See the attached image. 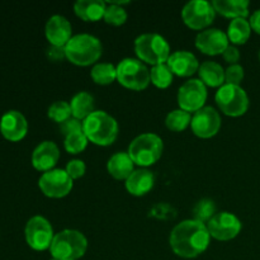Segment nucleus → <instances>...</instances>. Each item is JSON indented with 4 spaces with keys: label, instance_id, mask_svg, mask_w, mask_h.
<instances>
[{
    "label": "nucleus",
    "instance_id": "nucleus-30",
    "mask_svg": "<svg viewBox=\"0 0 260 260\" xmlns=\"http://www.w3.org/2000/svg\"><path fill=\"white\" fill-rule=\"evenodd\" d=\"M193 213H194V218L193 220L200 221V222L205 223L208 222L213 216L216 215V206L215 202L207 198L201 200L197 205L193 208Z\"/></svg>",
    "mask_w": 260,
    "mask_h": 260
},
{
    "label": "nucleus",
    "instance_id": "nucleus-37",
    "mask_svg": "<svg viewBox=\"0 0 260 260\" xmlns=\"http://www.w3.org/2000/svg\"><path fill=\"white\" fill-rule=\"evenodd\" d=\"M222 55L226 62L231 63V65H235V63H238V61L240 60V52H239L238 48L233 45H229Z\"/></svg>",
    "mask_w": 260,
    "mask_h": 260
},
{
    "label": "nucleus",
    "instance_id": "nucleus-1",
    "mask_svg": "<svg viewBox=\"0 0 260 260\" xmlns=\"http://www.w3.org/2000/svg\"><path fill=\"white\" fill-rule=\"evenodd\" d=\"M211 235L205 223L196 220H185L178 223L170 234V246L182 258H196L210 245Z\"/></svg>",
    "mask_w": 260,
    "mask_h": 260
},
{
    "label": "nucleus",
    "instance_id": "nucleus-25",
    "mask_svg": "<svg viewBox=\"0 0 260 260\" xmlns=\"http://www.w3.org/2000/svg\"><path fill=\"white\" fill-rule=\"evenodd\" d=\"M73 117L76 119H85L94 112V98L86 91H80L75 94L70 102Z\"/></svg>",
    "mask_w": 260,
    "mask_h": 260
},
{
    "label": "nucleus",
    "instance_id": "nucleus-15",
    "mask_svg": "<svg viewBox=\"0 0 260 260\" xmlns=\"http://www.w3.org/2000/svg\"><path fill=\"white\" fill-rule=\"evenodd\" d=\"M228 46V33L218 28H208L196 37V47L206 55H220L225 52Z\"/></svg>",
    "mask_w": 260,
    "mask_h": 260
},
{
    "label": "nucleus",
    "instance_id": "nucleus-5",
    "mask_svg": "<svg viewBox=\"0 0 260 260\" xmlns=\"http://www.w3.org/2000/svg\"><path fill=\"white\" fill-rule=\"evenodd\" d=\"M135 51L141 61L151 65L165 63L170 56L168 41L157 33H145L135 41Z\"/></svg>",
    "mask_w": 260,
    "mask_h": 260
},
{
    "label": "nucleus",
    "instance_id": "nucleus-39",
    "mask_svg": "<svg viewBox=\"0 0 260 260\" xmlns=\"http://www.w3.org/2000/svg\"><path fill=\"white\" fill-rule=\"evenodd\" d=\"M249 23H250L251 25V29L255 30L256 33H259L260 35V9L255 10V12L251 14Z\"/></svg>",
    "mask_w": 260,
    "mask_h": 260
},
{
    "label": "nucleus",
    "instance_id": "nucleus-18",
    "mask_svg": "<svg viewBox=\"0 0 260 260\" xmlns=\"http://www.w3.org/2000/svg\"><path fill=\"white\" fill-rule=\"evenodd\" d=\"M60 150L52 141H43L38 145L32 154V165L41 172H48L57 164Z\"/></svg>",
    "mask_w": 260,
    "mask_h": 260
},
{
    "label": "nucleus",
    "instance_id": "nucleus-34",
    "mask_svg": "<svg viewBox=\"0 0 260 260\" xmlns=\"http://www.w3.org/2000/svg\"><path fill=\"white\" fill-rule=\"evenodd\" d=\"M244 79V69L243 66L235 63L230 65L225 70V80L226 84H233V85H240L241 80Z\"/></svg>",
    "mask_w": 260,
    "mask_h": 260
},
{
    "label": "nucleus",
    "instance_id": "nucleus-24",
    "mask_svg": "<svg viewBox=\"0 0 260 260\" xmlns=\"http://www.w3.org/2000/svg\"><path fill=\"white\" fill-rule=\"evenodd\" d=\"M201 80L208 86H222L225 81V70L215 61H205L198 69Z\"/></svg>",
    "mask_w": 260,
    "mask_h": 260
},
{
    "label": "nucleus",
    "instance_id": "nucleus-4",
    "mask_svg": "<svg viewBox=\"0 0 260 260\" xmlns=\"http://www.w3.org/2000/svg\"><path fill=\"white\" fill-rule=\"evenodd\" d=\"M88 240L78 230H63L56 234L50 251L53 259L78 260L85 254Z\"/></svg>",
    "mask_w": 260,
    "mask_h": 260
},
{
    "label": "nucleus",
    "instance_id": "nucleus-33",
    "mask_svg": "<svg viewBox=\"0 0 260 260\" xmlns=\"http://www.w3.org/2000/svg\"><path fill=\"white\" fill-rule=\"evenodd\" d=\"M103 18L108 24L121 25L127 20V12L119 4L111 3L109 5H107Z\"/></svg>",
    "mask_w": 260,
    "mask_h": 260
},
{
    "label": "nucleus",
    "instance_id": "nucleus-28",
    "mask_svg": "<svg viewBox=\"0 0 260 260\" xmlns=\"http://www.w3.org/2000/svg\"><path fill=\"white\" fill-rule=\"evenodd\" d=\"M190 122H192V117H190L189 112H185L180 108L170 112L165 119V124L168 128L174 132L184 131L189 126Z\"/></svg>",
    "mask_w": 260,
    "mask_h": 260
},
{
    "label": "nucleus",
    "instance_id": "nucleus-10",
    "mask_svg": "<svg viewBox=\"0 0 260 260\" xmlns=\"http://www.w3.org/2000/svg\"><path fill=\"white\" fill-rule=\"evenodd\" d=\"M215 13L212 3L207 0H192L183 8L182 18L192 29H202L213 22Z\"/></svg>",
    "mask_w": 260,
    "mask_h": 260
},
{
    "label": "nucleus",
    "instance_id": "nucleus-35",
    "mask_svg": "<svg viewBox=\"0 0 260 260\" xmlns=\"http://www.w3.org/2000/svg\"><path fill=\"white\" fill-rule=\"evenodd\" d=\"M65 170H66V173L70 175L71 179L73 180L79 179V178H81L84 174H85V170H86L85 162L80 159H74V160H71V161L68 162Z\"/></svg>",
    "mask_w": 260,
    "mask_h": 260
},
{
    "label": "nucleus",
    "instance_id": "nucleus-36",
    "mask_svg": "<svg viewBox=\"0 0 260 260\" xmlns=\"http://www.w3.org/2000/svg\"><path fill=\"white\" fill-rule=\"evenodd\" d=\"M60 131L62 132V135H65V137L71 134H75V132H80L83 131V122L73 117L60 124Z\"/></svg>",
    "mask_w": 260,
    "mask_h": 260
},
{
    "label": "nucleus",
    "instance_id": "nucleus-21",
    "mask_svg": "<svg viewBox=\"0 0 260 260\" xmlns=\"http://www.w3.org/2000/svg\"><path fill=\"white\" fill-rule=\"evenodd\" d=\"M134 164L128 152H116L107 162L108 173L116 179H127L134 173Z\"/></svg>",
    "mask_w": 260,
    "mask_h": 260
},
{
    "label": "nucleus",
    "instance_id": "nucleus-14",
    "mask_svg": "<svg viewBox=\"0 0 260 260\" xmlns=\"http://www.w3.org/2000/svg\"><path fill=\"white\" fill-rule=\"evenodd\" d=\"M192 131L202 139H210L215 136L221 127V117L212 107H203L196 112L192 117Z\"/></svg>",
    "mask_w": 260,
    "mask_h": 260
},
{
    "label": "nucleus",
    "instance_id": "nucleus-2",
    "mask_svg": "<svg viewBox=\"0 0 260 260\" xmlns=\"http://www.w3.org/2000/svg\"><path fill=\"white\" fill-rule=\"evenodd\" d=\"M83 132L93 144L108 146L118 136V123L107 112L94 111L83 121Z\"/></svg>",
    "mask_w": 260,
    "mask_h": 260
},
{
    "label": "nucleus",
    "instance_id": "nucleus-6",
    "mask_svg": "<svg viewBox=\"0 0 260 260\" xmlns=\"http://www.w3.org/2000/svg\"><path fill=\"white\" fill-rule=\"evenodd\" d=\"M161 137L155 134H142L128 146V155L132 161L140 167H150L160 159L162 154Z\"/></svg>",
    "mask_w": 260,
    "mask_h": 260
},
{
    "label": "nucleus",
    "instance_id": "nucleus-22",
    "mask_svg": "<svg viewBox=\"0 0 260 260\" xmlns=\"http://www.w3.org/2000/svg\"><path fill=\"white\" fill-rule=\"evenodd\" d=\"M107 4L102 0H78L74 4L76 15L85 22H96L104 17Z\"/></svg>",
    "mask_w": 260,
    "mask_h": 260
},
{
    "label": "nucleus",
    "instance_id": "nucleus-23",
    "mask_svg": "<svg viewBox=\"0 0 260 260\" xmlns=\"http://www.w3.org/2000/svg\"><path fill=\"white\" fill-rule=\"evenodd\" d=\"M213 8L217 13L223 17L233 18H246L249 15V2L248 0H215L212 2Z\"/></svg>",
    "mask_w": 260,
    "mask_h": 260
},
{
    "label": "nucleus",
    "instance_id": "nucleus-8",
    "mask_svg": "<svg viewBox=\"0 0 260 260\" xmlns=\"http://www.w3.org/2000/svg\"><path fill=\"white\" fill-rule=\"evenodd\" d=\"M216 103L221 111L231 117L243 116L249 108V98L240 85L223 84L216 93Z\"/></svg>",
    "mask_w": 260,
    "mask_h": 260
},
{
    "label": "nucleus",
    "instance_id": "nucleus-20",
    "mask_svg": "<svg viewBox=\"0 0 260 260\" xmlns=\"http://www.w3.org/2000/svg\"><path fill=\"white\" fill-rule=\"evenodd\" d=\"M155 177L150 170L137 169L126 179V189L134 196H144L154 187Z\"/></svg>",
    "mask_w": 260,
    "mask_h": 260
},
{
    "label": "nucleus",
    "instance_id": "nucleus-38",
    "mask_svg": "<svg viewBox=\"0 0 260 260\" xmlns=\"http://www.w3.org/2000/svg\"><path fill=\"white\" fill-rule=\"evenodd\" d=\"M47 55L51 60L58 61L61 58L66 57L65 53V47H58V46H51L47 51Z\"/></svg>",
    "mask_w": 260,
    "mask_h": 260
},
{
    "label": "nucleus",
    "instance_id": "nucleus-31",
    "mask_svg": "<svg viewBox=\"0 0 260 260\" xmlns=\"http://www.w3.org/2000/svg\"><path fill=\"white\" fill-rule=\"evenodd\" d=\"M71 116H73V112H71L70 103L65 101L55 102L48 108V117L60 124L70 119Z\"/></svg>",
    "mask_w": 260,
    "mask_h": 260
},
{
    "label": "nucleus",
    "instance_id": "nucleus-16",
    "mask_svg": "<svg viewBox=\"0 0 260 260\" xmlns=\"http://www.w3.org/2000/svg\"><path fill=\"white\" fill-rule=\"evenodd\" d=\"M71 33L73 28L70 22L62 15H52L46 23V37L52 46L65 47L71 40Z\"/></svg>",
    "mask_w": 260,
    "mask_h": 260
},
{
    "label": "nucleus",
    "instance_id": "nucleus-17",
    "mask_svg": "<svg viewBox=\"0 0 260 260\" xmlns=\"http://www.w3.org/2000/svg\"><path fill=\"white\" fill-rule=\"evenodd\" d=\"M0 131L5 139L10 141H19L27 135V119L18 111L7 112L0 119Z\"/></svg>",
    "mask_w": 260,
    "mask_h": 260
},
{
    "label": "nucleus",
    "instance_id": "nucleus-26",
    "mask_svg": "<svg viewBox=\"0 0 260 260\" xmlns=\"http://www.w3.org/2000/svg\"><path fill=\"white\" fill-rule=\"evenodd\" d=\"M251 33V25L245 18H236L229 24L228 38L235 45H244L249 40Z\"/></svg>",
    "mask_w": 260,
    "mask_h": 260
},
{
    "label": "nucleus",
    "instance_id": "nucleus-7",
    "mask_svg": "<svg viewBox=\"0 0 260 260\" xmlns=\"http://www.w3.org/2000/svg\"><path fill=\"white\" fill-rule=\"evenodd\" d=\"M117 80L132 90H142L151 81V74L141 60L127 57L117 65Z\"/></svg>",
    "mask_w": 260,
    "mask_h": 260
},
{
    "label": "nucleus",
    "instance_id": "nucleus-13",
    "mask_svg": "<svg viewBox=\"0 0 260 260\" xmlns=\"http://www.w3.org/2000/svg\"><path fill=\"white\" fill-rule=\"evenodd\" d=\"M207 230L216 240L228 241L241 231V221L234 213L218 212L207 222Z\"/></svg>",
    "mask_w": 260,
    "mask_h": 260
},
{
    "label": "nucleus",
    "instance_id": "nucleus-3",
    "mask_svg": "<svg viewBox=\"0 0 260 260\" xmlns=\"http://www.w3.org/2000/svg\"><path fill=\"white\" fill-rule=\"evenodd\" d=\"M66 58L79 66H88L98 61L102 55V43L95 36L81 33L71 37L65 46Z\"/></svg>",
    "mask_w": 260,
    "mask_h": 260
},
{
    "label": "nucleus",
    "instance_id": "nucleus-9",
    "mask_svg": "<svg viewBox=\"0 0 260 260\" xmlns=\"http://www.w3.org/2000/svg\"><path fill=\"white\" fill-rule=\"evenodd\" d=\"M207 99V88L200 79L185 81L178 91V104L185 112H197L203 108Z\"/></svg>",
    "mask_w": 260,
    "mask_h": 260
},
{
    "label": "nucleus",
    "instance_id": "nucleus-32",
    "mask_svg": "<svg viewBox=\"0 0 260 260\" xmlns=\"http://www.w3.org/2000/svg\"><path fill=\"white\" fill-rule=\"evenodd\" d=\"M88 141V137L85 136L83 131L75 132V134H71L65 137L63 146H65L66 151L70 152V154H79L83 150H85Z\"/></svg>",
    "mask_w": 260,
    "mask_h": 260
},
{
    "label": "nucleus",
    "instance_id": "nucleus-41",
    "mask_svg": "<svg viewBox=\"0 0 260 260\" xmlns=\"http://www.w3.org/2000/svg\"><path fill=\"white\" fill-rule=\"evenodd\" d=\"M52 260H57V259H52Z\"/></svg>",
    "mask_w": 260,
    "mask_h": 260
},
{
    "label": "nucleus",
    "instance_id": "nucleus-12",
    "mask_svg": "<svg viewBox=\"0 0 260 260\" xmlns=\"http://www.w3.org/2000/svg\"><path fill=\"white\" fill-rule=\"evenodd\" d=\"M43 194L51 198H62L73 189V179L62 169H52L43 173L38 180Z\"/></svg>",
    "mask_w": 260,
    "mask_h": 260
},
{
    "label": "nucleus",
    "instance_id": "nucleus-27",
    "mask_svg": "<svg viewBox=\"0 0 260 260\" xmlns=\"http://www.w3.org/2000/svg\"><path fill=\"white\" fill-rule=\"evenodd\" d=\"M90 75L91 79H93L96 84L108 85V84L113 83L117 79V68L108 62L96 63V65H94V68L91 69Z\"/></svg>",
    "mask_w": 260,
    "mask_h": 260
},
{
    "label": "nucleus",
    "instance_id": "nucleus-19",
    "mask_svg": "<svg viewBox=\"0 0 260 260\" xmlns=\"http://www.w3.org/2000/svg\"><path fill=\"white\" fill-rule=\"evenodd\" d=\"M167 65L178 76H190L200 69L197 57L188 51H175L169 56Z\"/></svg>",
    "mask_w": 260,
    "mask_h": 260
},
{
    "label": "nucleus",
    "instance_id": "nucleus-40",
    "mask_svg": "<svg viewBox=\"0 0 260 260\" xmlns=\"http://www.w3.org/2000/svg\"><path fill=\"white\" fill-rule=\"evenodd\" d=\"M259 61H260V51H259Z\"/></svg>",
    "mask_w": 260,
    "mask_h": 260
},
{
    "label": "nucleus",
    "instance_id": "nucleus-11",
    "mask_svg": "<svg viewBox=\"0 0 260 260\" xmlns=\"http://www.w3.org/2000/svg\"><path fill=\"white\" fill-rule=\"evenodd\" d=\"M53 238L52 226L42 216H35L25 225V240L35 250L42 251L51 248Z\"/></svg>",
    "mask_w": 260,
    "mask_h": 260
},
{
    "label": "nucleus",
    "instance_id": "nucleus-29",
    "mask_svg": "<svg viewBox=\"0 0 260 260\" xmlns=\"http://www.w3.org/2000/svg\"><path fill=\"white\" fill-rule=\"evenodd\" d=\"M150 74H151V83L157 88L165 89L173 83V73L167 63L152 66Z\"/></svg>",
    "mask_w": 260,
    "mask_h": 260
}]
</instances>
